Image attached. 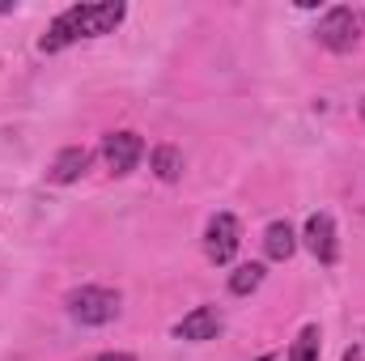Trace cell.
I'll list each match as a JSON object with an SVG mask.
<instances>
[{"label":"cell","mask_w":365,"mask_h":361,"mask_svg":"<svg viewBox=\"0 0 365 361\" xmlns=\"http://www.w3.org/2000/svg\"><path fill=\"white\" fill-rule=\"evenodd\" d=\"M302 238H306V251H310L319 264H336V260H340L336 221H331L327 213H310V217H306V230H302Z\"/></svg>","instance_id":"6"},{"label":"cell","mask_w":365,"mask_h":361,"mask_svg":"<svg viewBox=\"0 0 365 361\" xmlns=\"http://www.w3.org/2000/svg\"><path fill=\"white\" fill-rule=\"evenodd\" d=\"M361 119H365V102H361Z\"/></svg>","instance_id":"14"},{"label":"cell","mask_w":365,"mask_h":361,"mask_svg":"<svg viewBox=\"0 0 365 361\" xmlns=\"http://www.w3.org/2000/svg\"><path fill=\"white\" fill-rule=\"evenodd\" d=\"M153 175L162 183L182 179V153L175 145H158V149H153Z\"/></svg>","instance_id":"10"},{"label":"cell","mask_w":365,"mask_h":361,"mask_svg":"<svg viewBox=\"0 0 365 361\" xmlns=\"http://www.w3.org/2000/svg\"><path fill=\"white\" fill-rule=\"evenodd\" d=\"M259 361H272V357H259Z\"/></svg>","instance_id":"15"},{"label":"cell","mask_w":365,"mask_h":361,"mask_svg":"<svg viewBox=\"0 0 365 361\" xmlns=\"http://www.w3.org/2000/svg\"><path fill=\"white\" fill-rule=\"evenodd\" d=\"M64 306L81 327H102V323H110L119 315V293L106 289V285H81V289H73L64 298Z\"/></svg>","instance_id":"2"},{"label":"cell","mask_w":365,"mask_h":361,"mask_svg":"<svg viewBox=\"0 0 365 361\" xmlns=\"http://www.w3.org/2000/svg\"><path fill=\"white\" fill-rule=\"evenodd\" d=\"M175 336H179V340H191V345L217 340V336H221V310H217V306H195L191 315H182L179 323H175Z\"/></svg>","instance_id":"7"},{"label":"cell","mask_w":365,"mask_h":361,"mask_svg":"<svg viewBox=\"0 0 365 361\" xmlns=\"http://www.w3.org/2000/svg\"><path fill=\"white\" fill-rule=\"evenodd\" d=\"M264 251H268V260H276V264H284L297 251V234L289 230V221H272L264 230Z\"/></svg>","instance_id":"9"},{"label":"cell","mask_w":365,"mask_h":361,"mask_svg":"<svg viewBox=\"0 0 365 361\" xmlns=\"http://www.w3.org/2000/svg\"><path fill=\"white\" fill-rule=\"evenodd\" d=\"M238 247H242V225H238V217H234V213H217V217L208 221V230H204V251H208V260H212V264H230V260L238 255Z\"/></svg>","instance_id":"3"},{"label":"cell","mask_w":365,"mask_h":361,"mask_svg":"<svg viewBox=\"0 0 365 361\" xmlns=\"http://www.w3.org/2000/svg\"><path fill=\"white\" fill-rule=\"evenodd\" d=\"M259 285H264V264H242V268L230 276V293H238V298L255 293Z\"/></svg>","instance_id":"12"},{"label":"cell","mask_w":365,"mask_h":361,"mask_svg":"<svg viewBox=\"0 0 365 361\" xmlns=\"http://www.w3.org/2000/svg\"><path fill=\"white\" fill-rule=\"evenodd\" d=\"M123 17H128L123 0L73 4V9H64V13L47 26V34L38 39V47L51 56V51H64V47H68V43H77V39H102V34H110Z\"/></svg>","instance_id":"1"},{"label":"cell","mask_w":365,"mask_h":361,"mask_svg":"<svg viewBox=\"0 0 365 361\" xmlns=\"http://www.w3.org/2000/svg\"><path fill=\"white\" fill-rule=\"evenodd\" d=\"M90 361H136L132 353H93Z\"/></svg>","instance_id":"13"},{"label":"cell","mask_w":365,"mask_h":361,"mask_svg":"<svg viewBox=\"0 0 365 361\" xmlns=\"http://www.w3.org/2000/svg\"><path fill=\"white\" fill-rule=\"evenodd\" d=\"M86 171H90V149L68 145V149H60L56 162H51V183H77Z\"/></svg>","instance_id":"8"},{"label":"cell","mask_w":365,"mask_h":361,"mask_svg":"<svg viewBox=\"0 0 365 361\" xmlns=\"http://www.w3.org/2000/svg\"><path fill=\"white\" fill-rule=\"evenodd\" d=\"M319 353H323V336H319L314 323H306V327L297 332L293 349H289V361H319Z\"/></svg>","instance_id":"11"},{"label":"cell","mask_w":365,"mask_h":361,"mask_svg":"<svg viewBox=\"0 0 365 361\" xmlns=\"http://www.w3.org/2000/svg\"><path fill=\"white\" fill-rule=\"evenodd\" d=\"M140 158H145V141L136 132H110L102 141V162L110 175H132Z\"/></svg>","instance_id":"5"},{"label":"cell","mask_w":365,"mask_h":361,"mask_svg":"<svg viewBox=\"0 0 365 361\" xmlns=\"http://www.w3.org/2000/svg\"><path fill=\"white\" fill-rule=\"evenodd\" d=\"M357 13L353 9H344V4H336V9H327L323 17H319V43L327 47V51H353V43H357Z\"/></svg>","instance_id":"4"}]
</instances>
